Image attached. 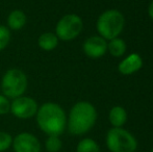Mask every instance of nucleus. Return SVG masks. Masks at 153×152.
<instances>
[{"label":"nucleus","mask_w":153,"mask_h":152,"mask_svg":"<svg viewBox=\"0 0 153 152\" xmlns=\"http://www.w3.org/2000/svg\"><path fill=\"white\" fill-rule=\"evenodd\" d=\"M150 152H153V148L151 149V151H150Z\"/></svg>","instance_id":"nucleus-21"},{"label":"nucleus","mask_w":153,"mask_h":152,"mask_svg":"<svg viewBox=\"0 0 153 152\" xmlns=\"http://www.w3.org/2000/svg\"><path fill=\"white\" fill-rule=\"evenodd\" d=\"M14 152H41L42 143L39 138L29 131H21L13 138Z\"/></svg>","instance_id":"nucleus-8"},{"label":"nucleus","mask_w":153,"mask_h":152,"mask_svg":"<svg viewBox=\"0 0 153 152\" xmlns=\"http://www.w3.org/2000/svg\"><path fill=\"white\" fill-rule=\"evenodd\" d=\"M124 16L118 10H107L99 16L96 22V29L104 40L111 41L118 38L124 29Z\"/></svg>","instance_id":"nucleus-4"},{"label":"nucleus","mask_w":153,"mask_h":152,"mask_svg":"<svg viewBox=\"0 0 153 152\" xmlns=\"http://www.w3.org/2000/svg\"><path fill=\"white\" fill-rule=\"evenodd\" d=\"M83 29V21L76 14H66L59 18L54 28V33L59 41L69 42L76 39Z\"/></svg>","instance_id":"nucleus-6"},{"label":"nucleus","mask_w":153,"mask_h":152,"mask_svg":"<svg viewBox=\"0 0 153 152\" xmlns=\"http://www.w3.org/2000/svg\"><path fill=\"white\" fill-rule=\"evenodd\" d=\"M76 152H100V147L95 140L91 138H85L78 142Z\"/></svg>","instance_id":"nucleus-15"},{"label":"nucleus","mask_w":153,"mask_h":152,"mask_svg":"<svg viewBox=\"0 0 153 152\" xmlns=\"http://www.w3.org/2000/svg\"><path fill=\"white\" fill-rule=\"evenodd\" d=\"M105 143L111 152H135L137 141L132 133L122 127H113L108 130Z\"/></svg>","instance_id":"nucleus-5"},{"label":"nucleus","mask_w":153,"mask_h":152,"mask_svg":"<svg viewBox=\"0 0 153 152\" xmlns=\"http://www.w3.org/2000/svg\"><path fill=\"white\" fill-rule=\"evenodd\" d=\"M82 50L88 57L99 59L107 52V41L100 36H92L83 42Z\"/></svg>","instance_id":"nucleus-9"},{"label":"nucleus","mask_w":153,"mask_h":152,"mask_svg":"<svg viewBox=\"0 0 153 152\" xmlns=\"http://www.w3.org/2000/svg\"><path fill=\"white\" fill-rule=\"evenodd\" d=\"M59 44V40L54 33V31H45L41 33L38 38V46L41 50L50 52L57 48Z\"/></svg>","instance_id":"nucleus-12"},{"label":"nucleus","mask_w":153,"mask_h":152,"mask_svg":"<svg viewBox=\"0 0 153 152\" xmlns=\"http://www.w3.org/2000/svg\"><path fill=\"white\" fill-rule=\"evenodd\" d=\"M148 15H149V17L153 20V1L150 3L149 7H148Z\"/></svg>","instance_id":"nucleus-20"},{"label":"nucleus","mask_w":153,"mask_h":152,"mask_svg":"<svg viewBox=\"0 0 153 152\" xmlns=\"http://www.w3.org/2000/svg\"><path fill=\"white\" fill-rule=\"evenodd\" d=\"M12 40V31L6 25L0 24V52L5 50Z\"/></svg>","instance_id":"nucleus-17"},{"label":"nucleus","mask_w":153,"mask_h":152,"mask_svg":"<svg viewBox=\"0 0 153 152\" xmlns=\"http://www.w3.org/2000/svg\"><path fill=\"white\" fill-rule=\"evenodd\" d=\"M28 89V77L19 68H10L0 80V91L10 100L25 95Z\"/></svg>","instance_id":"nucleus-3"},{"label":"nucleus","mask_w":153,"mask_h":152,"mask_svg":"<svg viewBox=\"0 0 153 152\" xmlns=\"http://www.w3.org/2000/svg\"><path fill=\"white\" fill-rule=\"evenodd\" d=\"M34 118L39 129L46 136H61L67 129L66 110L56 102L46 101L39 105Z\"/></svg>","instance_id":"nucleus-1"},{"label":"nucleus","mask_w":153,"mask_h":152,"mask_svg":"<svg viewBox=\"0 0 153 152\" xmlns=\"http://www.w3.org/2000/svg\"><path fill=\"white\" fill-rule=\"evenodd\" d=\"M13 138L14 136L10 132L0 130V152H6L10 148H12Z\"/></svg>","instance_id":"nucleus-18"},{"label":"nucleus","mask_w":153,"mask_h":152,"mask_svg":"<svg viewBox=\"0 0 153 152\" xmlns=\"http://www.w3.org/2000/svg\"><path fill=\"white\" fill-rule=\"evenodd\" d=\"M44 148L47 152H59L62 149V141L59 136H47L44 142Z\"/></svg>","instance_id":"nucleus-16"},{"label":"nucleus","mask_w":153,"mask_h":152,"mask_svg":"<svg viewBox=\"0 0 153 152\" xmlns=\"http://www.w3.org/2000/svg\"><path fill=\"white\" fill-rule=\"evenodd\" d=\"M39 103L33 97L22 95L10 100V112L18 120H30L36 117Z\"/></svg>","instance_id":"nucleus-7"},{"label":"nucleus","mask_w":153,"mask_h":152,"mask_svg":"<svg viewBox=\"0 0 153 152\" xmlns=\"http://www.w3.org/2000/svg\"><path fill=\"white\" fill-rule=\"evenodd\" d=\"M97 121V110L89 101H78L67 115V129L72 136H80L88 133Z\"/></svg>","instance_id":"nucleus-2"},{"label":"nucleus","mask_w":153,"mask_h":152,"mask_svg":"<svg viewBox=\"0 0 153 152\" xmlns=\"http://www.w3.org/2000/svg\"><path fill=\"white\" fill-rule=\"evenodd\" d=\"M126 49L127 46L125 41L120 39L119 37L108 41V43H107V51L109 52V54L115 57H120L124 55V53L126 52Z\"/></svg>","instance_id":"nucleus-14"},{"label":"nucleus","mask_w":153,"mask_h":152,"mask_svg":"<svg viewBox=\"0 0 153 152\" xmlns=\"http://www.w3.org/2000/svg\"><path fill=\"white\" fill-rule=\"evenodd\" d=\"M143 67V59L137 53H131L124 59H122L118 65V71L122 75H131Z\"/></svg>","instance_id":"nucleus-10"},{"label":"nucleus","mask_w":153,"mask_h":152,"mask_svg":"<svg viewBox=\"0 0 153 152\" xmlns=\"http://www.w3.org/2000/svg\"><path fill=\"white\" fill-rule=\"evenodd\" d=\"M109 123L113 127H122L127 121V113L122 106H114L108 114Z\"/></svg>","instance_id":"nucleus-13"},{"label":"nucleus","mask_w":153,"mask_h":152,"mask_svg":"<svg viewBox=\"0 0 153 152\" xmlns=\"http://www.w3.org/2000/svg\"><path fill=\"white\" fill-rule=\"evenodd\" d=\"M27 23V15L25 12L19 8H15L10 14L7 15L6 18V26L10 31H18L24 28V26Z\"/></svg>","instance_id":"nucleus-11"},{"label":"nucleus","mask_w":153,"mask_h":152,"mask_svg":"<svg viewBox=\"0 0 153 152\" xmlns=\"http://www.w3.org/2000/svg\"><path fill=\"white\" fill-rule=\"evenodd\" d=\"M10 112V99L0 93V116H5Z\"/></svg>","instance_id":"nucleus-19"}]
</instances>
